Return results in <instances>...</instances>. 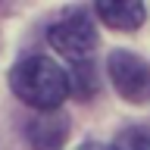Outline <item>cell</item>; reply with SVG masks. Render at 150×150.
I'll use <instances>...</instances> for the list:
<instances>
[{
	"label": "cell",
	"mask_w": 150,
	"mask_h": 150,
	"mask_svg": "<svg viewBox=\"0 0 150 150\" xmlns=\"http://www.w3.org/2000/svg\"><path fill=\"white\" fill-rule=\"evenodd\" d=\"M9 84H13L19 100H25L28 106H35L41 112H56L69 94V75L50 56L19 59L9 72Z\"/></svg>",
	"instance_id": "6da1fadb"
},
{
	"label": "cell",
	"mask_w": 150,
	"mask_h": 150,
	"mask_svg": "<svg viewBox=\"0 0 150 150\" xmlns=\"http://www.w3.org/2000/svg\"><path fill=\"white\" fill-rule=\"evenodd\" d=\"M47 41L72 63H84V59H91L94 47H97V28L84 13H66L59 22L50 25Z\"/></svg>",
	"instance_id": "7a4b0ae2"
},
{
	"label": "cell",
	"mask_w": 150,
	"mask_h": 150,
	"mask_svg": "<svg viewBox=\"0 0 150 150\" xmlns=\"http://www.w3.org/2000/svg\"><path fill=\"white\" fill-rule=\"evenodd\" d=\"M106 72L116 91L131 103H147L150 100V63L141 59L138 53L128 50H112L106 59Z\"/></svg>",
	"instance_id": "3957f363"
},
{
	"label": "cell",
	"mask_w": 150,
	"mask_h": 150,
	"mask_svg": "<svg viewBox=\"0 0 150 150\" xmlns=\"http://www.w3.org/2000/svg\"><path fill=\"white\" fill-rule=\"evenodd\" d=\"M66 134H69V122L59 110L41 112L38 119L28 122V144L35 150H63Z\"/></svg>",
	"instance_id": "277c9868"
},
{
	"label": "cell",
	"mask_w": 150,
	"mask_h": 150,
	"mask_svg": "<svg viewBox=\"0 0 150 150\" xmlns=\"http://www.w3.org/2000/svg\"><path fill=\"white\" fill-rule=\"evenodd\" d=\"M97 16L116 31H134L144 25V3L138 0H100L97 3Z\"/></svg>",
	"instance_id": "5b68a950"
},
{
	"label": "cell",
	"mask_w": 150,
	"mask_h": 150,
	"mask_svg": "<svg viewBox=\"0 0 150 150\" xmlns=\"http://www.w3.org/2000/svg\"><path fill=\"white\" fill-rule=\"evenodd\" d=\"M97 88H100V81H97V69H94V63H91V59L75 63L72 75H69V91H75L78 100H88V97L97 94Z\"/></svg>",
	"instance_id": "8992f818"
},
{
	"label": "cell",
	"mask_w": 150,
	"mask_h": 150,
	"mask_svg": "<svg viewBox=\"0 0 150 150\" xmlns=\"http://www.w3.org/2000/svg\"><path fill=\"white\" fill-rule=\"evenodd\" d=\"M110 150H150V131L134 125V128H125L119 138L112 141Z\"/></svg>",
	"instance_id": "52a82bcc"
},
{
	"label": "cell",
	"mask_w": 150,
	"mask_h": 150,
	"mask_svg": "<svg viewBox=\"0 0 150 150\" xmlns=\"http://www.w3.org/2000/svg\"><path fill=\"white\" fill-rule=\"evenodd\" d=\"M78 150H103V147H100V144H91V141H88V144H81Z\"/></svg>",
	"instance_id": "ba28073f"
}]
</instances>
